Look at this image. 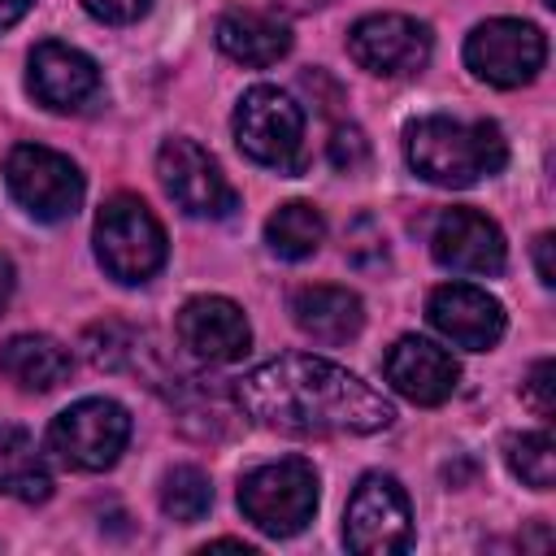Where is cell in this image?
<instances>
[{
	"label": "cell",
	"mask_w": 556,
	"mask_h": 556,
	"mask_svg": "<svg viewBox=\"0 0 556 556\" xmlns=\"http://www.w3.org/2000/svg\"><path fill=\"white\" fill-rule=\"evenodd\" d=\"M239 508L261 534L291 539L317 513V469L304 456H282V460L256 465L239 482Z\"/></svg>",
	"instance_id": "cell-4"
},
{
	"label": "cell",
	"mask_w": 556,
	"mask_h": 556,
	"mask_svg": "<svg viewBox=\"0 0 556 556\" xmlns=\"http://www.w3.org/2000/svg\"><path fill=\"white\" fill-rule=\"evenodd\" d=\"M552 243H556L552 230H543V235L534 239V265H539V282H543V287L556 282V269H552Z\"/></svg>",
	"instance_id": "cell-28"
},
{
	"label": "cell",
	"mask_w": 556,
	"mask_h": 556,
	"mask_svg": "<svg viewBox=\"0 0 556 556\" xmlns=\"http://www.w3.org/2000/svg\"><path fill=\"white\" fill-rule=\"evenodd\" d=\"M13 287H17V274H13V261L0 252V313L9 308V300H13Z\"/></svg>",
	"instance_id": "cell-29"
},
{
	"label": "cell",
	"mask_w": 556,
	"mask_h": 556,
	"mask_svg": "<svg viewBox=\"0 0 556 556\" xmlns=\"http://www.w3.org/2000/svg\"><path fill=\"white\" fill-rule=\"evenodd\" d=\"M156 174L165 195L191 217H230L239 208V195L226 182L222 165L195 139H165L156 152Z\"/></svg>",
	"instance_id": "cell-10"
},
{
	"label": "cell",
	"mask_w": 556,
	"mask_h": 556,
	"mask_svg": "<svg viewBox=\"0 0 556 556\" xmlns=\"http://www.w3.org/2000/svg\"><path fill=\"white\" fill-rule=\"evenodd\" d=\"M343 543L361 556H391L413 543L408 495L391 473H365L343 513Z\"/></svg>",
	"instance_id": "cell-8"
},
{
	"label": "cell",
	"mask_w": 556,
	"mask_h": 556,
	"mask_svg": "<svg viewBox=\"0 0 556 556\" xmlns=\"http://www.w3.org/2000/svg\"><path fill=\"white\" fill-rule=\"evenodd\" d=\"M91 239H96V261L104 265V274L126 282V287L148 282L169 256L165 226L156 222V213L139 195L104 200L100 213H96V235Z\"/></svg>",
	"instance_id": "cell-3"
},
{
	"label": "cell",
	"mask_w": 556,
	"mask_h": 556,
	"mask_svg": "<svg viewBox=\"0 0 556 556\" xmlns=\"http://www.w3.org/2000/svg\"><path fill=\"white\" fill-rule=\"evenodd\" d=\"M235 143L278 174H295L304 165V113L300 104L278 87H252L243 91L235 109Z\"/></svg>",
	"instance_id": "cell-6"
},
{
	"label": "cell",
	"mask_w": 556,
	"mask_h": 556,
	"mask_svg": "<svg viewBox=\"0 0 556 556\" xmlns=\"http://www.w3.org/2000/svg\"><path fill=\"white\" fill-rule=\"evenodd\" d=\"M278 9H287V13H313V9H321V4H330V0H274Z\"/></svg>",
	"instance_id": "cell-31"
},
{
	"label": "cell",
	"mask_w": 556,
	"mask_h": 556,
	"mask_svg": "<svg viewBox=\"0 0 556 556\" xmlns=\"http://www.w3.org/2000/svg\"><path fill=\"white\" fill-rule=\"evenodd\" d=\"M26 9H30V0H0V30H9Z\"/></svg>",
	"instance_id": "cell-30"
},
{
	"label": "cell",
	"mask_w": 556,
	"mask_h": 556,
	"mask_svg": "<svg viewBox=\"0 0 556 556\" xmlns=\"http://www.w3.org/2000/svg\"><path fill=\"white\" fill-rule=\"evenodd\" d=\"M426 317L447 343L469 348V352H486L504 334V304L495 295H486L482 287H473V282L434 287L430 300H426Z\"/></svg>",
	"instance_id": "cell-14"
},
{
	"label": "cell",
	"mask_w": 556,
	"mask_h": 556,
	"mask_svg": "<svg viewBox=\"0 0 556 556\" xmlns=\"http://www.w3.org/2000/svg\"><path fill=\"white\" fill-rule=\"evenodd\" d=\"M139 343H143V334L130 330V326H122V321H96L83 334L87 361L96 369H130L135 356H139Z\"/></svg>",
	"instance_id": "cell-24"
},
{
	"label": "cell",
	"mask_w": 556,
	"mask_h": 556,
	"mask_svg": "<svg viewBox=\"0 0 556 556\" xmlns=\"http://www.w3.org/2000/svg\"><path fill=\"white\" fill-rule=\"evenodd\" d=\"M504 460L508 469L534 486V491H552L556 482V443L547 430H521V434H508L504 439Z\"/></svg>",
	"instance_id": "cell-22"
},
{
	"label": "cell",
	"mask_w": 556,
	"mask_h": 556,
	"mask_svg": "<svg viewBox=\"0 0 556 556\" xmlns=\"http://www.w3.org/2000/svg\"><path fill=\"white\" fill-rule=\"evenodd\" d=\"M291 321L313 339V343H348L361 334L365 326V304L356 291L348 287H334V282H313V287H300L291 295Z\"/></svg>",
	"instance_id": "cell-17"
},
{
	"label": "cell",
	"mask_w": 556,
	"mask_h": 556,
	"mask_svg": "<svg viewBox=\"0 0 556 556\" xmlns=\"http://www.w3.org/2000/svg\"><path fill=\"white\" fill-rule=\"evenodd\" d=\"M369 161V139L356 130V126H339L334 135H330V165L334 169H361Z\"/></svg>",
	"instance_id": "cell-25"
},
{
	"label": "cell",
	"mask_w": 556,
	"mask_h": 556,
	"mask_svg": "<svg viewBox=\"0 0 556 556\" xmlns=\"http://www.w3.org/2000/svg\"><path fill=\"white\" fill-rule=\"evenodd\" d=\"M230 395L252 421L287 434H378L395 421L382 391L308 352H287L248 369L235 378Z\"/></svg>",
	"instance_id": "cell-1"
},
{
	"label": "cell",
	"mask_w": 556,
	"mask_h": 556,
	"mask_svg": "<svg viewBox=\"0 0 556 556\" xmlns=\"http://www.w3.org/2000/svg\"><path fill=\"white\" fill-rule=\"evenodd\" d=\"M430 252L443 269L473 274V278H495V274H504V261H508L500 226L478 208L439 213V222L430 230Z\"/></svg>",
	"instance_id": "cell-13"
},
{
	"label": "cell",
	"mask_w": 556,
	"mask_h": 556,
	"mask_svg": "<svg viewBox=\"0 0 556 556\" xmlns=\"http://www.w3.org/2000/svg\"><path fill=\"white\" fill-rule=\"evenodd\" d=\"M213 35H217V48H222L230 61L256 65V70L282 61V56L291 52V30H287V22H278L274 13H261V9H226V13L217 17Z\"/></svg>",
	"instance_id": "cell-18"
},
{
	"label": "cell",
	"mask_w": 556,
	"mask_h": 556,
	"mask_svg": "<svg viewBox=\"0 0 556 556\" xmlns=\"http://www.w3.org/2000/svg\"><path fill=\"white\" fill-rule=\"evenodd\" d=\"M408 165L434 187H473L504 169L508 143L495 122H460V117H417L404 130Z\"/></svg>",
	"instance_id": "cell-2"
},
{
	"label": "cell",
	"mask_w": 556,
	"mask_h": 556,
	"mask_svg": "<svg viewBox=\"0 0 556 556\" xmlns=\"http://www.w3.org/2000/svg\"><path fill=\"white\" fill-rule=\"evenodd\" d=\"M543 4H556V0H543Z\"/></svg>",
	"instance_id": "cell-32"
},
{
	"label": "cell",
	"mask_w": 556,
	"mask_h": 556,
	"mask_svg": "<svg viewBox=\"0 0 556 556\" xmlns=\"http://www.w3.org/2000/svg\"><path fill=\"white\" fill-rule=\"evenodd\" d=\"M348 52L361 70L404 78L430 61V26L404 13H369L348 30Z\"/></svg>",
	"instance_id": "cell-11"
},
{
	"label": "cell",
	"mask_w": 556,
	"mask_h": 556,
	"mask_svg": "<svg viewBox=\"0 0 556 556\" xmlns=\"http://www.w3.org/2000/svg\"><path fill=\"white\" fill-rule=\"evenodd\" d=\"M552 361L543 356V361H534V369L526 374V382H521V400L539 413V417H552L556 413V400H552Z\"/></svg>",
	"instance_id": "cell-26"
},
{
	"label": "cell",
	"mask_w": 556,
	"mask_h": 556,
	"mask_svg": "<svg viewBox=\"0 0 556 556\" xmlns=\"http://www.w3.org/2000/svg\"><path fill=\"white\" fill-rule=\"evenodd\" d=\"M0 495H13L22 504H43L52 495V473L35 439L13 421H0Z\"/></svg>",
	"instance_id": "cell-20"
},
{
	"label": "cell",
	"mask_w": 556,
	"mask_h": 556,
	"mask_svg": "<svg viewBox=\"0 0 556 556\" xmlns=\"http://www.w3.org/2000/svg\"><path fill=\"white\" fill-rule=\"evenodd\" d=\"M26 83H30V96H35L39 104L56 109V113H83V109H91V104L100 100V91H104L100 65H96L87 52L61 43V39L35 43Z\"/></svg>",
	"instance_id": "cell-12"
},
{
	"label": "cell",
	"mask_w": 556,
	"mask_h": 556,
	"mask_svg": "<svg viewBox=\"0 0 556 556\" xmlns=\"http://www.w3.org/2000/svg\"><path fill=\"white\" fill-rule=\"evenodd\" d=\"M83 9H87L96 22L130 26V22H139V17L152 9V0H83Z\"/></svg>",
	"instance_id": "cell-27"
},
{
	"label": "cell",
	"mask_w": 556,
	"mask_h": 556,
	"mask_svg": "<svg viewBox=\"0 0 556 556\" xmlns=\"http://www.w3.org/2000/svg\"><path fill=\"white\" fill-rule=\"evenodd\" d=\"M126 443H130V413L117 400H104V395L70 404L48 426V452L61 465L87 469V473H100V469L117 465Z\"/></svg>",
	"instance_id": "cell-5"
},
{
	"label": "cell",
	"mask_w": 556,
	"mask_h": 556,
	"mask_svg": "<svg viewBox=\"0 0 556 556\" xmlns=\"http://www.w3.org/2000/svg\"><path fill=\"white\" fill-rule=\"evenodd\" d=\"M213 504V482L204 469L195 465H174L165 478H161V513L169 521H200Z\"/></svg>",
	"instance_id": "cell-23"
},
{
	"label": "cell",
	"mask_w": 556,
	"mask_h": 556,
	"mask_svg": "<svg viewBox=\"0 0 556 556\" xmlns=\"http://www.w3.org/2000/svg\"><path fill=\"white\" fill-rule=\"evenodd\" d=\"M382 374H387V382H391L404 400L434 408V404H443V400L456 391L460 365H456L452 352H443L439 343H430V339H421V334H404V339H395V348L387 352Z\"/></svg>",
	"instance_id": "cell-16"
},
{
	"label": "cell",
	"mask_w": 556,
	"mask_h": 556,
	"mask_svg": "<svg viewBox=\"0 0 556 556\" xmlns=\"http://www.w3.org/2000/svg\"><path fill=\"white\" fill-rule=\"evenodd\" d=\"M4 182L35 222H65L83 204L78 165L43 143H17L4 156Z\"/></svg>",
	"instance_id": "cell-7"
},
{
	"label": "cell",
	"mask_w": 556,
	"mask_h": 556,
	"mask_svg": "<svg viewBox=\"0 0 556 556\" xmlns=\"http://www.w3.org/2000/svg\"><path fill=\"white\" fill-rule=\"evenodd\" d=\"M178 343L208 361V365H230L248 352L252 343V326L243 317V308L226 295H195L178 308Z\"/></svg>",
	"instance_id": "cell-15"
},
{
	"label": "cell",
	"mask_w": 556,
	"mask_h": 556,
	"mask_svg": "<svg viewBox=\"0 0 556 556\" xmlns=\"http://www.w3.org/2000/svg\"><path fill=\"white\" fill-rule=\"evenodd\" d=\"M547 61V39L534 22L521 17H491L478 22L465 39V65L473 78L491 87H521L530 83Z\"/></svg>",
	"instance_id": "cell-9"
},
{
	"label": "cell",
	"mask_w": 556,
	"mask_h": 556,
	"mask_svg": "<svg viewBox=\"0 0 556 556\" xmlns=\"http://www.w3.org/2000/svg\"><path fill=\"white\" fill-rule=\"evenodd\" d=\"M0 374L22 391H52L70 378V352L48 334H13L0 348Z\"/></svg>",
	"instance_id": "cell-19"
},
{
	"label": "cell",
	"mask_w": 556,
	"mask_h": 556,
	"mask_svg": "<svg viewBox=\"0 0 556 556\" xmlns=\"http://www.w3.org/2000/svg\"><path fill=\"white\" fill-rule=\"evenodd\" d=\"M321 235H326V222H321V213H317L308 200H291V204L274 208L269 222H265V243H269V252L282 256V261H304V256H313V252L321 248Z\"/></svg>",
	"instance_id": "cell-21"
}]
</instances>
